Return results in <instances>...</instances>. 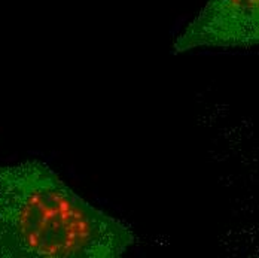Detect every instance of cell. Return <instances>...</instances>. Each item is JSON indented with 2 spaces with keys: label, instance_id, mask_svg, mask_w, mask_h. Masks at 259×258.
I'll return each instance as SVG.
<instances>
[{
  "label": "cell",
  "instance_id": "1",
  "mask_svg": "<svg viewBox=\"0 0 259 258\" xmlns=\"http://www.w3.org/2000/svg\"><path fill=\"white\" fill-rule=\"evenodd\" d=\"M128 224L80 197L40 160L0 164V258H118Z\"/></svg>",
  "mask_w": 259,
  "mask_h": 258
},
{
  "label": "cell",
  "instance_id": "2",
  "mask_svg": "<svg viewBox=\"0 0 259 258\" xmlns=\"http://www.w3.org/2000/svg\"><path fill=\"white\" fill-rule=\"evenodd\" d=\"M259 47V0H206L173 42V54Z\"/></svg>",
  "mask_w": 259,
  "mask_h": 258
}]
</instances>
